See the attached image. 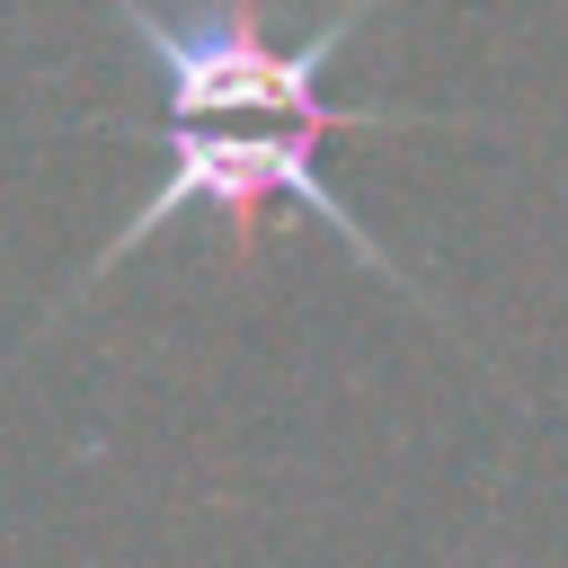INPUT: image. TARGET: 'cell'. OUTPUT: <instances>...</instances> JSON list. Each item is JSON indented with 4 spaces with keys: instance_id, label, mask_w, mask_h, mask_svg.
Segmentation results:
<instances>
[{
    "instance_id": "1",
    "label": "cell",
    "mask_w": 568,
    "mask_h": 568,
    "mask_svg": "<svg viewBox=\"0 0 568 568\" xmlns=\"http://www.w3.org/2000/svg\"><path fill=\"white\" fill-rule=\"evenodd\" d=\"M142 142L160 151L151 195L106 231V248L80 266V284H62V302L36 320V337H53V328H62V320L106 284V266H124L142 240H160V231H169V222H186V213H222V222H240V231H248L257 213H302V222L337 231L373 275H390L426 320H444V328L462 337V320H453V311H444L408 266H399V248H390V240H382V231L337 195V178L320 169V142H328L320 124H293V115H151V124H142Z\"/></svg>"
},
{
    "instance_id": "2",
    "label": "cell",
    "mask_w": 568,
    "mask_h": 568,
    "mask_svg": "<svg viewBox=\"0 0 568 568\" xmlns=\"http://www.w3.org/2000/svg\"><path fill=\"white\" fill-rule=\"evenodd\" d=\"M160 80V115H293L320 133H408V124H479L470 106H399V98H328V62L382 0H346L302 44H275L257 0H106Z\"/></svg>"
}]
</instances>
